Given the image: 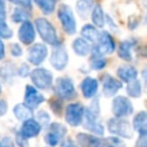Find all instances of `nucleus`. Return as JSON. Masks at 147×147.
<instances>
[{"instance_id":"4","label":"nucleus","mask_w":147,"mask_h":147,"mask_svg":"<svg viewBox=\"0 0 147 147\" xmlns=\"http://www.w3.org/2000/svg\"><path fill=\"white\" fill-rule=\"evenodd\" d=\"M55 92L59 99L73 100L77 97V91L71 79L67 77H61L57 79L55 85Z\"/></svg>"},{"instance_id":"44","label":"nucleus","mask_w":147,"mask_h":147,"mask_svg":"<svg viewBox=\"0 0 147 147\" xmlns=\"http://www.w3.org/2000/svg\"><path fill=\"white\" fill-rule=\"evenodd\" d=\"M0 92H1V88H0Z\"/></svg>"},{"instance_id":"36","label":"nucleus","mask_w":147,"mask_h":147,"mask_svg":"<svg viewBox=\"0 0 147 147\" xmlns=\"http://www.w3.org/2000/svg\"><path fill=\"white\" fill-rule=\"evenodd\" d=\"M9 1L26 9L31 8V0H9Z\"/></svg>"},{"instance_id":"30","label":"nucleus","mask_w":147,"mask_h":147,"mask_svg":"<svg viewBox=\"0 0 147 147\" xmlns=\"http://www.w3.org/2000/svg\"><path fill=\"white\" fill-rule=\"evenodd\" d=\"M90 65L95 71H100V69H103L107 65V59L105 57H103V55L93 53L90 61Z\"/></svg>"},{"instance_id":"29","label":"nucleus","mask_w":147,"mask_h":147,"mask_svg":"<svg viewBox=\"0 0 147 147\" xmlns=\"http://www.w3.org/2000/svg\"><path fill=\"white\" fill-rule=\"evenodd\" d=\"M33 1L45 14L53 13L57 6V0H33Z\"/></svg>"},{"instance_id":"11","label":"nucleus","mask_w":147,"mask_h":147,"mask_svg":"<svg viewBox=\"0 0 147 147\" xmlns=\"http://www.w3.org/2000/svg\"><path fill=\"white\" fill-rule=\"evenodd\" d=\"M83 126L86 130L94 133L99 136H102L105 133V128L98 121V116L91 112L89 109H86L84 113V118H83Z\"/></svg>"},{"instance_id":"18","label":"nucleus","mask_w":147,"mask_h":147,"mask_svg":"<svg viewBox=\"0 0 147 147\" xmlns=\"http://www.w3.org/2000/svg\"><path fill=\"white\" fill-rule=\"evenodd\" d=\"M137 75H138V71L133 65H121L117 69V76L120 79V81L124 83H129L135 80L137 78Z\"/></svg>"},{"instance_id":"14","label":"nucleus","mask_w":147,"mask_h":147,"mask_svg":"<svg viewBox=\"0 0 147 147\" xmlns=\"http://www.w3.org/2000/svg\"><path fill=\"white\" fill-rule=\"evenodd\" d=\"M122 82L110 75H105L103 78V94L107 98L113 97L122 88Z\"/></svg>"},{"instance_id":"24","label":"nucleus","mask_w":147,"mask_h":147,"mask_svg":"<svg viewBox=\"0 0 147 147\" xmlns=\"http://www.w3.org/2000/svg\"><path fill=\"white\" fill-rule=\"evenodd\" d=\"M13 114H14L15 118L19 121H25L28 120L32 116V110L30 108L26 106V105L23 103V104H17L13 108Z\"/></svg>"},{"instance_id":"40","label":"nucleus","mask_w":147,"mask_h":147,"mask_svg":"<svg viewBox=\"0 0 147 147\" xmlns=\"http://www.w3.org/2000/svg\"><path fill=\"white\" fill-rule=\"evenodd\" d=\"M6 17V6L4 0H0V18L5 19Z\"/></svg>"},{"instance_id":"34","label":"nucleus","mask_w":147,"mask_h":147,"mask_svg":"<svg viewBox=\"0 0 147 147\" xmlns=\"http://www.w3.org/2000/svg\"><path fill=\"white\" fill-rule=\"evenodd\" d=\"M29 74H30V69H29L28 65H26V63H22L18 69V71H17V75L20 76L21 78H26V77L29 76Z\"/></svg>"},{"instance_id":"31","label":"nucleus","mask_w":147,"mask_h":147,"mask_svg":"<svg viewBox=\"0 0 147 147\" xmlns=\"http://www.w3.org/2000/svg\"><path fill=\"white\" fill-rule=\"evenodd\" d=\"M102 147H125V144L119 137L102 138Z\"/></svg>"},{"instance_id":"23","label":"nucleus","mask_w":147,"mask_h":147,"mask_svg":"<svg viewBox=\"0 0 147 147\" xmlns=\"http://www.w3.org/2000/svg\"><path fill=\"white\" fill-rule=\"evenodd\" d=\"M135 42L131 40H124L120 43L118 49V55L126 61H132V49Z\"/></svg>"},{"instance_id":"15","label":"nucleus","mask_w":147,"mask_h":147,"mask_svg":"<svg viewBox=\"0 0 147 147\" xmlns=\"http://www.w3.org/2000/svg\"><path fill=\"white\" fill-rule=\"evenodd\" d=\"M18 38L23 45H29L35 39V30L32 23L25 21L20 25L18 29Z\"/></svg>"},{"instance_id":"7","label":"nucleus","mask_w":147,"mask_h":147,"mask_svg":"<svg viewBox=\"0 0 147 147\" xmlns=\"http://www.w3.org/2000/svg\"><path fill=\"white\" fill-rule=\"evenodd\" d=\"M116 43L113 39L112 35L108 33L107 31L100 32V36L93 49L92 53H98V55H110L115 51Z\"/></svg>"},{"instance_id":"26","label":"nucleus","mask_w":147,"mask_h":147,"mask_svg":"<svg viewBox=\"0 0 147 147\" xmlns=\"http://www.w3.org/2000/svg\"><path fill=\"white\" fill-rule=\"evenodd\" d=\"M92 21L96 27H103L105 25V16L103 12L102 6L100 4H97L93 7V10L91 12Z\"/></svg>"},{"instance_id":"1","label":"nucleus","mask_w":147,"mask_h":147,"mask_svg":"<svg viewBox=\"0 0 147 147\" xmlns=\"http://www.w3.org/2000/svg\"><path fill=\"white\" fill-rule=\"evenodd\" d=\"M35 27L37 29V32L39 33V36L41 37L43 41L47 45H59V37H57V31H55L53 25L45 18H36L34 21Z\"/></svg>"},{"instance_id":"19","label":"nucleus","mask_w":147,"mask_h":147,"mask_svg":"<svg viewBox=\"0 0 147 147\" xmlns=\"http://www.w3.org/2000/svg\"><path fill=\"white\" fill-rule=\"evenodd\" d=\"M77 142L81 147H102V138L86 133L77 135Z\"/></svg>"},{"instance_id":"16","label":"nucleus","mask_w":147,"mask_h":147,"mask_svg":"<svg viewBox=\"0 0 147 147\" xmlns=\"http://www.w3.org/2000/svg\"><path fill=\"white\" fill-rule=\"evenodd\" d=\"M41 130V126L36 120L28 119V120L23 121V124L20 129V134L25 139H30L37 136Z\"/></svg>"},{"instance_id":"37","label":"nucleus","mask_w":147,"mask_h":147,"mask_svg":"<svg viewBox=\"0 0 147 147\" xmlns=\"http://www.w3.org/2000/svg\"><path fill=\"white\" fill-rule=\"evenodd\" d=\"M147 135L146 134H140L138 137L136 143H135V147H147Z\"/></svg>"},{"instance_id":"28","label":"nucleus","mask_w":147,"mask_h":147,"mask_svg":"<svg viewBox=\"0 0 147 147\" xmlns=\"http://www.w3.org/2000/svg\"><path fill=\"white\" fill-rule=\"evenodd\" d=\"M127 94L129 95V97L131 98L137 99L141 96L142 94V88H141V83L140 81H138L137 79L131 81V82L127 83Z\"/></svg>"},{"instance_id":"39","label":"nucleus","mask_w":147,"mask_h":147,"mask_svg":"<svg viewBox=\"0 0 147 147\" xmlns=\"http://www.w3.org/2000/svg\"><path fill=\"white\" fill-rule=\"evenodd\" d=\"M27 139H25L24 137L21 136L20 133H18V134L16 135V143L18 144L19 147H26L27 145Z\"/></svg>"},{"instance_id":"32","label":"nucleus","mask_w":147,"mask_h":147,"mask_svg":"<svg viewBox=\"0 0 147 147\" xmlns=\"http://www.w3.org/2000/svg\"><path fill=\"white\" fill-rule=\"evenodd\" d=\"M12 35H13L12 30L8 27V25L5 22V20L0 18V38L8 39L11 38Z\"/></svg>"},{"instance_id":"42","label":"nucleus","mask_w":147,"mask_h":147,"mask_svg":"<svg viewBox=\"0 0 147 147\" xmlns=\"http://www.w3.org/2000/svg\"><path fill=\"white\" fill-rule=\"evenodd\" d=\"M61 147H76V145H75V142L71 139H67L61 143Z\"/></svg>"},{"instance_id":"10","label":"nucleus","mask_w":147,"mask_h":147,"mask_svg":"<svg viewBox=\"0 0 147 147\" xmlns=\"http://www.w3.org/2000/svg\"><path fill=\"white\" fill-rule=\"evenodd\" d=\"M51 67L57 71H63L65 69L69 61V55L67 51L63 45H57L51 51V57H49Z\"/></svg>"},{"instance_id":"9","label":"nucleus","mask_w":147,"mask_h":147,"mask_svg":"<svg viewBox=\"0 0 147 147\" xmlns=\"http://www.w3.org/2000/svg\"><path fill=\"white\" fill-rule=\"evenodd\" d=\"M67 134V128L63 124L57 122H53L49 124V131L45 137V140L47 145L55 147L63 139Z\"/></svg>"},{"instance_id":"3","label":"nucleus","mask_w":147,"mask_h":147,"mask_svg":"<svg viewBox=\"0 0 147 147\" xmlns=\"http://www.w3.org/2000/svg\"><path fill=\"white\" fill-rule=\"evenodd\" d=\"M57 17H59L61 24L65 32L69 35H73L76 33L77 30V22L74 12L71 6L67 4H61L57 9Z\"/></svg>"},{"instance_id":"38","label":"nucleus","mask_w":147,"mask_h":147,"mask_svg":"<svg viewBox=\"0 0 147 147\" xmlns=\"http://www.w3.org/2000/svg\"><path fill=\"white\" fill-rule=\"evenodd\" d=\"M0 147H14V144L10 138L5 137L0 141Z\"/></svg>"},{"instance_id":"12","label":"nucleus","mask_w":147,"mask_h":147,"mask_svg":"<svg viewBox=\"0 0 147 147\" xmlns=\"http://www.w3.org/2000/svg\"><path fill=\"white\" fill-rule=\"evenodd\" d=\"M47 53V45L43 43H34L28 51L27 61L33 65H39L45 61Z\"/></svg>"},{"instance_id":"22","label":"nucleus","mask_w":147,"mask_h":147,"mask_svg":"<svg viewBox=\"0 0 147 147\" xmlns=\"http://www.w3.org/2000/svg\"><path fill=\"white\" fill-rule=\"evenodd\" d=\"M73 51L79 57H86L90 53L91 47L90 45L88 43V41H86L82 37H78L73 41Z\"/></svg>"},{"instance_id":"17","label":"nucleus","mask_w":147,"mask_h":147,"mask_svg":"<svg viewBox=\"0 0 147 147\" xmlns=\"http://www.w3.org/2000/svg\"><path fill=\"white\" fill-rule=\"evenodd\" d=\"M99 88V83L96 79L87 77L82 81L81 84V91L83 96L86 99H91L97 94Z\"/></svg>"},{"instance_id":"25","label":"nucleus","mask_w":147,"mask_h":147,"mask_svg":"<svg viewBox=\"0 0 147 147\" xmlns=\"http://www.w3.org/2000/svg\"><path fill=\"white\" fill-rule=\"evenodd\" d=\"M81 34L85 39L91 41L93 43H96L100 36V32L98 31L97 27L91 24H86L82 29H81Z\"/></svg>"},{"instance_id":"43","label":"nucleus","mask_w":147,"mask_h":147,"mask_svg":"<svg viewBox=\"0 0 147 147\" xmlns=\"http://www.w3.org/2000/svg\"><path fill=\"white\" fill-rule=\"evenodd\" d=\"M5 57V47L3 41L0 39V61Z\"/></svg>"},{"instance_id":"5","label":"nucleus","mask_w":147,"mask_h":147,"mask_svg":"<svg viewBox=\"0 0 147 147\" xmlns=\"http://www.w3.org/2000/svg\"><path fill=\"white\" fill-rule=\"evenodd\" d=\"M29 76L33 85L39 90H47L53 85V74L47 69H35L30 71Z\"/></svg>"},{"instance_id":"35","label":"nucleus","mask_w":147,"mask_h":147,"mask_svg":"<svg viewBox=\"0 0 147 147\" xmlns=\"http://www.w3.org/2000/svg\"><path fill=\"white\" fill-rule=\"evenodd\" d=\"M22 49L18 43H12L10 45V53L13 57H21L22 55Z\"/></svg>"},{"instance_id":"21","label":"nucleus","mask_w":147,"mask_h":147,"mask_svg":"<svg viewBox=\"0 0 147 147\" xmlns=\"http://www.w3.org/2000/svg\"><path fill=\"white\" fill-rule=\"evenodd\" d=\"M133 129L139 134L147 133V115L145 111L137 113L133 118Z\"/></svg>"},{"instance_id":"33","label":"nucleus","mask_w":147,"mask_h":147,"mask_svg":"<svg viewBox=\"0 0 147 147\" xmlns=\"http://www.w3.org/2000/svg\"><path fill=\"white\" fill-rule=\"evenodd\" d=\"M36 119H37L36 121L40 124V126H41V124L47 125L51 123L49 122V121H51V117H49V115L47 114L45 111H39L36 115Z\"/></svg>"},{"instance_id":"20","label":"nucleus","mask_w":147,"mask_h":147,"mask_svg":"<svg viewBox=\"0 0 147 147\" xmlns=\"http://www.w3.org/2000/svg\"><path fill=\"white\" fill-rule=\"evenodd\" d=\"M94 5V0H78L76 4V10L81 18L86 19L90 16Z\"/></svg>"},{"instance_id":"27","label":"nucleus","mask_w":147,"mask_h":147,"mask_svg":"<svg viewBox=\"0 0 147 147\" xmlns=\"http://www.w3.org/2000/svg\"><path fill=\"white\" fill-rule=\"evenodd\" d=\"M31 17V14L29 12L28 9L24 8V7H16L13 10L11 18L14 22L16 23H23L25 21H28L29 18Z\"/></svg>"},{"instance_id":"6","label":"nucleus","mask_w":147,"mask_h":147,"mask_svg":"<svg viewBox=\"0 0 147 147\" xmlns=\"http://www.w3.org/2000/svg\"><path fill=\"white\" fill-rule=\"evenodd\" d=\"M85 108L80 103H71L65 108V122L73 127H77L82 124L84 118Z\"/></svg>"},{"instance_id":"13","label":"nucleus","mask_w":147,"mask_h":147,"mask_svg":"<svg viewBox=\"0 0 147 147\" xmlns=\"http://www.w3.org/2000/svg\"><path fill=\"white\" fill-rule=\"evenodd\" d=\"M45 102V97L42 94L38 92L34 87L27 85L25 87V92H24V104L26 105L28 108L31 110L38 108L40 104Z\"/></svg>"},{"instance_id":"41","label":"nucleus","mask_w":147,"mask_h":147,"mask_svg":"<svg viewBox=\"0 0 147 147\" xmlns=\"http://www.w3.org/2000/svg\"><path fill=\"white\" fill-rule=\"evenodd\" d=\"M7 112V103L4 100H0V117L5 115Z\"/></svg>"},{"instance_id":"8","label":"nucleus","mask_w":147,"mask_h":147,"mask_svg":"<svg viewBox=\"0 0 147 147\" xmlns=\"http://www.w3.org/2000/svg\"><path fill=\"white\" fill-rule=\"evenodd\" d=\"M112 112L117 118H124L133 113V105L127 97L117 96L113 99Z\"/></svg>"},{"instance_id":"2","label":"nucleus","mask_w":147,"mask_h":147,"mask_svg":"<svg viewBox=\"0 0 147 147\" xmlns=\"http://www.w3.org/2000/svg\"><path fill=\"white\" fill-rule=\"evenodd\" d=\"M108 131L113 135H116L121 138L130 139L133 136V129L131 128L130 123L124 118H111L107 123Z\"/></svg>"}]
</instances>
